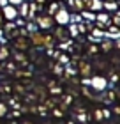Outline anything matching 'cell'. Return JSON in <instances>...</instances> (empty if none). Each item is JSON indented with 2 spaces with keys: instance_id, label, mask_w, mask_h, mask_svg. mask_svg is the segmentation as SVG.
<instances>
[{
  "instance_id": "1",
  "label": "cell",
  "mask_w": 120,
  "mask_h": 124,
  "mask_svg": "<svg viewBox=\"0 0 120 124\" xmlns=\"http://www.w3.org/2000/svg\"><path fill=\"white\" fill-rule=\"evenodd\" d=\"M30 44H32V43L28 41L27 37H21V36H18V37H16V41H14V46L18 48V50H23V52L30 48Z\"/></svg>"
},
{
  "instance_id": "2",
  "label": "cell",
  "mask_w": 120,
  "mask_h": 124,
  "mask_svg": "<svg viewBox=\"0 0 120 124\" xmlns=\"http://www.w3.org/2000/svg\"><path fill=\"white\" fill-rule=\"evenodd\" d=\"M37 23H39L41 29H51V27H53V18H51V16H39Z\"/></svg>"
},
{
  "instance_id": "3",
  "label": "cell",
  "mask_w": 120,
  "mask_h": 124,
  "mask_svg": "<svg viewBox=\"0 0 120 124\" xmlns=\"http://www.w3.org/2000/svg\"><path fill=\"white\" fill-rule=\"evenodd\" d=\"M16 9L13 7V5H4V13H2V16L4 18H7V20H14L16 18Z\"/></svg>"
},
{
  "instance_id": "4",
  "label": "cell",
  "mask_w": 120,
  "mask_h": 124,
  "mask_svg": "<svg viewBox=\"0 0 120 124\" xmlns=\"http://www.w3.org/2000/svg\"><path fill=\"white\" fill-rule=\"evenodd\" d=\"M56 21H58L60 25H64L69 21V14H67V11H58L56 13Z\"/></svg>"
},
{
  "instance_id": "5",
  "label": "cell",
  "mask_w": 120,
  "mask_h": 124,
  "mask_svg": "<svg viewBox=\"0 0 120 124\" xmlns=\"http://www.w3.org/2000/svg\"><path fill=\"white\" fill-rule=\"evenodd\" d=\"M42 37H44L42 34H39V32H37V34H32V37H30V39H32V43L35 44V46H42Z\"/></svg>"
},
{
  "instance_id": "6",
  "label": "cell",
  "mask_w": 120,
  "mask_h": 124,
  "mask_svg": "<svg viewBox=\"0 0 120 124\" xmlns=\"http://www.w3.org/2000/svg\"><path fill=\"white\" fill-rule=\"evenodd\" d=\"M79 71H81L83 76H90V75H92V71H90V66L85 64V62H81V66H79Z\"/></svg>"
},
{
  "instance_id": "7",
  "label": "cell",
  "mask_w": 120,
  "mask_h": 124,
  "mask_svg": "<svg viewBox=\"0 0 120 124\" xmlns=\"http://www.w3.org/2000/svg\"><path fill=\"white\" fill-rule=\"evenodd\" d=\"M104 9L106 11H117V2L115 0H106L104 2Z\"/></svg>"
},
{
  "instance_id": "8",
  "label": "cell",
  "mask_w": 120,
  "mask_h": 124,
  "mask_svg": "<svg viewBox=\"0 0 120 124\" xmlns=\"http://www.w3.org/2000/svg\"><path fill=\"white\" fill-rule=\"evenodd\" d=\"M97 20H99L97 27H101V23H110V14H104V13H101L99 16H97Z\"/></svg>"
},
{
  "instance_id": "9",
  "label": "cell",
  "mask_w": 120,
  "mask_h": 124,
  "mask_svg": "<svg viewBox=\"0 0 120 124\" xmlns=\"http://www.w3.org/2000/svg\"><path fill=\"white\" fill-rule=\"evenodd\" d=\"M71 5H72L74 9H78V11L85 9V4H83V0H71Z\"/></svg>"
},
{
  "instance_id": "10",
  "label": "cell",
  "mask_w": 120,
  "mask_h": 124,
  "mask_svg": "<svg viewBox=\"0 0 120 124\" xmlns=\"http://www.w3.org/2000/svg\"><path fill=\"white\" fill-rule=\"evenodd\" d=\"M53 41H55L53 36H44V37H42V46H51Z\"/></svg>"
},
{
  "instance_id": "11",
  "label": "cell",
  "mask_w": 120,
  "mask_h": 124,
  "mask_svg": "<svg viewBox=\"0 0 120 124\" xmlns=\"http://www.w3.org/2000/svg\"><path fill=\"white\" fill-rule=\"evenodd\" d=\"M111 48H113V43H111V41H106V43H102V50H104V52H110Z\"/></svg>"
},
{
  "instance_id": "12",
  "label": "cell",
  "mask_w": 120,
  "mask_h": 124,
  "mask_svg": "<svg viewBox=\"0 0 120 124\" xmlns=\"http://www.w3.org/2000/svg\"><path fill=\"white\" fill-rule=\"evenodd\" d=\"M56 36H58L60 39H64V37H67V30H64V29H58V30H56Z\"/></svg>"
},
{
  "instance_id": "13",
  "label": "cell",
  "mask_w": 120,
  "mask_h": 124,
  "mask_svg": "<svg viewBox=\"0 0 120 124\" xmlns=\"http://www.w3.org/2000/svg\"><path fill=\"white\" fill-rule=\"evenodd\" d=\"M7 57H9V50L2 48V50H0V59H7Z\"/></svg>"
},
{
  "instance_id": "14",
  "label": "cell",
  "mask_w": 120,
  "mask_h": 124,
  "mask_svg": "<svg viewBox=\"0 0 120 124\" xmlns=\"http://www.w3.org/2000/svg\"><path fill=\"white\" fill-rule=\"evenodd\" d=\"M102 83H104L102 78H95V87H102Z\"/></svg>"
},
{
  "instance_id": "15",
  "label": "cell",
  "mask_w": 120,
  "mask_h": 124,
  "mask_svg": "<svg viewBox=\"0 0 120 124\" xmlns=\"http://www.w3.org/2000/svg\"><path fill=\"white\" fill-rule=\"evenodd\" d=\"M4 20H5V18L2 16V13H0V29H2V27H4Z\"/></svg>"
},
{
  "instance_id": "16",
  "label": "cell",
  "mask_w": 120,
  "mask_h": 124,
  "mask_svg": "<svg viewBox=\"0 0 120 124\" xmlns=\"http://www.w3.org/2000/svg\"><path fill=\"white\" fill-rule=\"evenodd\" d=\"M16 59H18V60H25V57H23V53H18V55H16Z\"/></svg>"
},
{
  "instance_id": "17",
  "label": "cell",
  "mask_w": 120,
  "mask_h": 124,
  "mask_svg": "<svg viewBox=\"0 0 120 124\" xmlns=\"http://www.w3.org/2000/svg\"><path fill=\"white\" fill-rule=\"evenodd\" d=\"M9 2H11V4H21L23 0H9Z\"/></svg>"
}]
</instances>
